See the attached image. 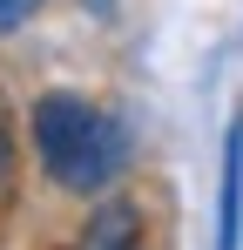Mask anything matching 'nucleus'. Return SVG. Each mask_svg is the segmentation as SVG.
Here are the masks:
<instances>
[{"mask_svg":"<svg viewBox=\"0 0 243 250\" xmlns=\"http://www.w3.org/2000/svg\"><path fill=\"white\" fill-rule=\"evenodd\" d=\"M135 230H142L135 203H128V196H115V203H101L95 216H88V230H81V250H135Z\"/></svg>","mask_w":243,"mask_h":250,"instance_id":"nucleus-3","label":"nucleus"},{"mask_svg":"<svg viewBox=\"0 0 243 250\" xmlns=\"http://www.w3.org/2000/svg\"><path fill=\"white\" fill-rule=\"evenodd\" d=\"M27 135H34L40 169H47L61 189H75V196L115 183V176H122V156H128V149H122V128L108 122L95 102L68 95V88H47V95L34 102Z\"/></svg>","mask_w":243,"mask_h":250,"instance_id":"nucleus-1","label":"nucleus"},{"mask_svg":"<svg viewBox=\"0 0 243 250\" xmlns=\"http://www.w3.org/2000/svg\"><path fill=\"white\" fill-rule=\"evenodd\" d=\"M14 196V128H7V115H0V203Z\"/></svg>","mask_w":243,"mask_h":250,"instance_id":"nucleus-4","label":"nucleus"},{"mask_svg":"<svg viewBox=\"0 0 243 250\" xmlns=\"http://www.w3.org/2000/svg\"><path fill=\"white\" fill-rule=\"evenodd\" d=\"M216 250H243V115L223 142V196H216Z\"/></svg>","mask_w":243,"mask_h":250,"instance_id":"nucleus-2","label":"nucleus"},{"mask_svg":"<svg viewBox=\"0 0 243 250\" xmlns=\"http://www.w3.org/2000/svg\"><path fill=\"white\" fill-rule=\"evenodd\" d=\"M34 7H40V0H0V34H7V27H20Z\"/></svg>","mask_w":243,"mask_h":250,"instance_id":"nucleus-5","label":"nucleus"}]
</instances>
